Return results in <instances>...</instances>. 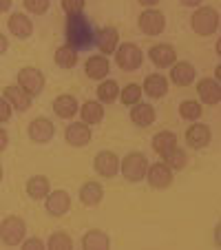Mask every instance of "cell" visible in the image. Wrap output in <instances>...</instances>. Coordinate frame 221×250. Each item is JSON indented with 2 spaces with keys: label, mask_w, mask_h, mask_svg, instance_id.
<instances>
[{
  "label": "cell",
  "mask_w": 221,
  "mask_h": 250,
  "mask_svg": "<svg viewBox=\"0 0 221 250\" xmlns=\"http://www.w3.org/2000/svg\"><path fill=\"white\" fill-rule=\"evenodd\" d=\"M11 104L7 102L5 98H2V95H0V122H9L11 120Z\"/></svg>",
  "instance_id": "obj_38"
},
{
  "label": "cell",
  "mask_w": 221,
  "mask_h": 250,
  "mask_svg": "<svg viewBox=\"0 0 221 250\" xmlns=\"http://www.w3.org/2000/svg\"><path fill=\"white\" fill-rule=\"evenodd\" d=\"M113 53H115V64L122 71H126V73L137 71L141 66V62H144V51L135 42H122Z\"/></svg>",
  "instance_id": "obj_4"
},
{
  "label": "cell",
  "mask_w": 221,
  "mask_h": 250,
  "mask_svg": "<svg viewBox=\"0 0 221 250\" xmlns=\"http://www.w3.org/2000/svg\"><path fill=\"white\" fill-rule=\"evenodd\" d=\"M146 168H148V160H146L144 153L133 151L120 162V170H122V177L131 184H140L146 177Z\"/></svg>",
  "instance_id": "obj_3"
},
{
  "label": "cell",
  "mask_w": 221,
  "mask_h": 250,
  "mask_svg": "<svg viewBox=\"0 0 221 250\" xmlns=\"http://www.w3.org/2000/svg\"><path fill=\"white\" fill-rule=\"evenodd\" d=\"M141 91H144L148 98H164L168 93V80H166L161 73H151V76L144 78V84H141Z\"/></svg>",
  "instance_id": "obj_23"
},
{
  "label": "cell",
  "mask_w": 221,
  "mask_h": 250,
  "mask_svg": "<svg viewBox=\"0 0 221 250\" xmlns=\"http://www.w3.org/2000/svg\"><path fill=\"white\" fill-rule=\"evenodd\" d=\"M120 44V33L115 27H102L100 31H95V47L100 49L102 56L113 53Z\"/></svg>",
  "instance_id": "obj_17"
},
{
  "label": "cell",
  "mask_w": 221,
  "mask_h": 250,
  "mask_svg": "<svg viewBox=\"0 0 221 250\" xmlns=\"http://www.w3.org/2000/svg\"><path fill=\"white\" fill-rule=\"evenodd\" d=\"M91 126L89 124H84L80 120V122H71V124H66V128H64V142L69 144V146H76V148H80V146H86L91 142Z\"/></svg>",
  "instance_id": "obj_12"
},
{
  "label": "cell",
  "mask_w": 221,
  "mask_h": 250,
  "mask_svg": "<svg viewBox=\"0 0 221 250\" xmlns=\"http://www.w3.org/2000/svg\"><path fill=\"white\" fill-rule=\"evenodd\" d=\"M47 248L49 250H71V248H73V239H71L66 232L56 230L51 237H49Z\"/></svg>",
  "instance_id": "obj_34"
},
{
  "label": "cell",
  "mask_w": 221,
  "mask_h": 250,
  "mask_svg": "<svg viewBox=\"0 0 221 250\" xmlns=\"http://www.w3.org/2000/svg\"><path fill=\"white\" fill-rule=\"evenodd\" d=\"M177 146V135L173 131H160L155 137H153V151L160 157L168 155L173 148Z\"/></svg>",
  "instance_id": "obj_28"
},
{
  "label": "cell",
  "mask_w": 221,
  "mask_h": 250,
  "mask_svg": "<svg viewBox=\"0 0 221 250\" xmlns=\"http://www.w3.org/2000/svg\"><path fill=\"white\" fill-rule=\"evenodd\" d=\"M197 95L199 102L206 104V106H217L221 102V84L215 78H203L197 84Z\"/></svg>",
  "instance_id": "obj_15"
},
{
  "label": "cell",
  "mask_w": 221,
  "mask_h": 250,
  "mask_svg": "<svg viewBox=\"0 0 221 250\" xmlns=\"http://www.w3.org/2000/svg\"><path fill=\"white\" fill-rule=\"evenodd\" d=\"M27 135L31 142H36V144H47V142L53 140V135H56V124L51 122L49 118H36L29 122V128H27Z\"/></svg>",
  "instance_id": "obj_9"
},
{
  "label": "cell",
  "mask_w": 221,
  "mask_h": 250,
  "mask_svg": "<svg viewBox=\"0 0 221 250\" xmlns=\"http://www.w3.org/2000/svg\"><path fill=\"white\" fill-rule=\"evenodd\" d=\"M7 146H9V133H7L5 128L0 126V153L5 151Z\"/></svg>",
  "instance_id": "obj_39"
},
{
  "label": "cell",
  "mask_w": 221,
  "mask_h": 250,
  "mask_svg": "<svg viewBox=\"0 0 221 250\" xmlns=\"http://www.w3.org/2000/svg\"><path fill=\"white\" fill-rule=\"evenodd\" d=\"M95 93H98V100L102 104H108V102H115V100L120 98V84L115 80H100L98 89H95Z\"/></svg>",
  "instance_id": "obj_29"
},
{
  "label": "cell",
  "mask_w": 221,
  "mask_h": 250,
  "mask_svg": "<svg viewBox=\"0 0 221 250\" xmlns=\"http://www.w3.org/2000/svg\"><path fill=\"white\" fill-rule=\"evenodd\" d=\"M108 71H111V62H108L106 56H102V53H95V56H91L89 60L84 62V73L91 78V80H104V78L108 76Z\"/></svg>",
  "instance_id": "obj_20"
},
{
  "label": "cell",
  "mask_w": 221,
  "mask_h": 250,
  "mask_svg": "<svg viewBox=\"0 0 221 250\" xmlns=\"http://www.w3.org/2000/svg\"><path fill=\"white\" fill-rule=\"evenodd\" d=\"M219 76H221V66H217L215 69V80H219Z\"/></svg>",
  "instance_id": "obj_44"
},
{
  "label": "cell",
  "mask_w": 221,
  "mask_h": 250,
  "mask_svg": "<svg viewBox=\"0 0 221 250\" xmlns=\"http://www.w3.org/2000/svg\"><path fill=\"white\" fill-rule=\"evenodd\" d=\"M137 24H140V31L146 33V36H160L166 29V16L155 7H148L140 14Z\"/></svg>",
  "instance_id": "obj_7"
},
{
  "label": "cell",
  "mask_w": 221,
  "mask_h": 250,
  "mask_svg": "<svg viewBox=\"0 0 221 250\" xmlns=\"http://www.w3.org/2000/svg\"><path fill=\"white\" fill-rule=\"evenodd\" d=\"M44 82H47L44 80V73L40 69H36V66H24V69L18 71V86L22 91H27L31 98L42 93Z\"/></svg>",
  "instance_id": "obj_6"
},
{
  "label": "cell",
  "mask_w": 221,
  "mask_h": 250,
  "mask_svg": "<svg viewBox=\"0 0 221 250\" xmlns=\"http://www.w3.org/2000/svg\"><path fill=\"white\" fill-rule=\"evenodd\" d=\"M49 190H51V184H49V177H44V175H36V177L27 180V195L36 202L47 197Z\"/></svg>",
  "instance_id": "obj_25"
},
{
  "label": "cell",
  "mask_w": 221,
  "mask_h": 250,
  "mask_svg": "<svg viewBox=\"0 0 221 250\" xmlns=\"http://www.w3.org/2000/svg\"><path fill=\"white\" fill-rule=\"evenodd\" d=\"M210 140H212V131H210L208 124L195 122L186 128V144H188L190 148H195V151L206 148L208 144H210Z\"/></svg>",
  "instance_id": "obj_14"
},
{
  "label": "cell",
  "mask_w": 221,
  "mask_h": 250,
  "mask_svg": "<svg viewBox=\"0 0 221 250\" xmlns=\"http://www.w3.org/2000/svg\"><path fill=\"white\" fill-rule=\"evenodd\" d=\"M80 111V104H78L76 95H71V93H62L58 95L56 100H53V113L58 115V118L62 120H71L73 115Z\"/></svg>",
  "instance_id": "obj_21"
},
{
  "label": "cell",
  "mask_w": 221,
  "mask_h": 250,
  "mask_svg": "<svg viewBox=\"0 0 221 250\" xmlns=\"http://www.w3.org/2000/svg\"><path fill=\"white\" fill-rule=\"evenodd\" d=\"M148 58H151V62L157 69H170V66L177 62V51H175L173 44L160 42L148 49Z\"/></svg>",
  "instance_id": "obj_13"
},
{
  "label": "cell",
  "mask_w": 221,
  "mask_h": 250,
  "mask_svg": "<svg viewBox=\"0 0 221 250\" xmlns=\"http://www.w3.org/2000/svg\"><path fill=\"white\" fill-rule=\"evenodd\" d=\"M44 208L49 217H62L71 208V195L66 190H49V195L44 197Z\"/></svg>",
  "instance_id": "obj_11"
},
{
  "label": "cell",
  "mask_w": 221,
  "mask_h": 250,
  "mask_svg": "<svg viewBox=\"0 0 221 250\" xmlns=\"http://www.w3.org/2000/svg\"><path fill=\"white\" fill-rule=\"evenodd\" d=\"M161 160H164V164L168 166L170 170H181V168H186V164H188V155H186V151L179 146H175L173 151H170L168 155H164Z\"/></svg>",
  "instance_id": "obj_32"
},
{
  "label": "cell",
  "mask_w": 221,
  "mask_h": 250,
  "mask_svg": "<svg viewBox=\"0 0 221 250\" xmlns=\"http://www.w3.org/2000/svg\"><path fill=\"white\" fill-rule=\"evenodd\" d=\"M7 49H9V40H7V36H2V33H0V56H2V53H7Z\"/></svg>",
  "instance_id": "obj_40"
},
{
  "label": "cell",
  "mask_w": 221,
  "mask_h": 250,
  "mask_svg": "<svg viewBox=\"0 0 221 250\" xmlns=\"http://www.w3.org/2000/svg\"><path fill=\"white\" fill-rule=\"evenodd\" d=\"M2 175L5 173H2V166H0V184H2Z\"/></svg>",
  "instance_id": "obj_45"
},
{
  "label": "cell",
  "mask_w": 221,
  "mask_h": 250,
  "mask_svg": "<svg viewBox=\"0 0 221 250\" xmlns=\"http://www.w3.org/2000/svg\"><path fill=\"white\" fill-rule=\"evenodd\" d=\"M93 168L100 177L104 180H111L120 173V157L113 151H100L93 160Z\"/></svg>",
  "instance_id": "obj_10"
},
{
  "label": "cell",
  "mask_w": 221,
  "mask_h": 250,
  "mask_svg": "<svg viewBox=\"0 0 221 250\" xmlns=\"http://www.w3.org/2000/svg\"><path fill=\"white\" fill-rule=\"evenodd\" d=\"M104 197V188L100 182H84L80 188V202L84 206H98Z\"/></svg>",
  "instance_id": "obj_27"
},
{
  "label": "cell",
  "mask_w": 221,
  "mask_h": 250,
  "mask_svg": "<svg viewBox=\"0 0 221 250\" xmlns=\"http://www.w3.org/2000/svg\"><path fill=\"white\" fill-rule=\"evenodd\" d=\"M201 113H203V106L197 100H183V102L179 104V115H181V120H186V122H197V120L201 118Z\"/></svg>",
  "instance_id": "obj_31"
},
{
  "label": "cell",
  "mask_w": 221,
  "mask_h": 250,
  "mask_svg": "<svg viewBox=\"0 0 221 250\" xmlns=\"http://www.w3.org/2000/svg\"><path fill=\"white\" fill-rule=\"evenodd\" d=\"M24 237H27V224L22 217L9 215L0 222V239L5 246H20Z\"/></svg>",
  "instance_id": "obj_5"
},
{
  "label": "cell",
  "mask_w": 221,
  "mask_h": 250,
  "mask_svg": "<svg viewBox=\"0 0 221 250\" xmlns=\"http://www.w3.org/2000/svg\"><path fill=\"white\" fill-rule=\"evenodd\" d=\"M47 244H44L40 237H31V239H22V250H44Z\"/></svg>",
  "instance_id": "obj_37"
},
{
  "label": "cell",
  "mask_w": 221,
  "mask_h": 250,
  "mask_svg": "<svg viewBox=\"0 0 221 250\" xmlns=\"http://www.w3.org/2000/svg\"><path fill=\"white\" fill-rule=\"evenodd\" d=\"M78 113H80L82 122L93 126V124H100L104 120V106L100 100H89V102H84V106H80Z\"/></svg>",
  "instance_id": "obj_24"
},
{
  "label": "cell",
  "mask_w": 221,
  "mask_h": 250,
  "mask_svg": "<svg viewBox=\"0 0 221 250\" xmlns=\"http://www.w3.org/2000/svg\"><path fill=\"white\" fill-rule=\"evenodd\" d=\"M190 29L203 38L215 36L219 29V11L215 7H197V11L190 18Z\"/></svg>",
  "instance_id": "obj_2"
},
{
  "label": "cell",
  "mask_w": 221,
  "mask_h": 250,
  "mask_svg": "<svg viewBox=\"0 0 221 250\" xmlns=\"http://www.w3.org/2000/svg\"><path fill=\"white\" fill-rule=\"evenodd\" d=\"M137 2H140V5H144L146 9H148V7H155L160 0H137Z\"/></svg>",
  "instance_id": "obj_43"
},
{
  "label": "cell",
  "mask_w": 221,
  "mask_h": 250,
  "mask_svg": "<svg viewBox=\"0 0 221 250\" xmlns=\"http://www.w3.org/2000/svg\"><path fill=\"white\" fill-rule=\"evenodd\" d=\"M60 7L66 16H78V14H84L86 0H60Z\"/></svg>",
  "instance_id": "obj_36"
},
{
  "label": "cell",
  "mask_w": 221,
  "mask_h": 250,
  "mask_svg": "<svg viewBox=\"0 0 221 250\" xmlns=\"http://www.w3.org/2000/svg\"><path fill=\"white\" fill-rule=\"evenodd\" d=\"M2 98L7 100V102L11 104V109L18 111V113H24V111L31 106V95L27 93V91H22L18 84H11V86H5V91H2Z\"/></svg>",
  "instance_id": "obj_19"
},
{
  "label": "cell",
  "mask_w": 221,
  "mask_h": 250,
  "mask_svg": "<svg viewBox=\"0 0 221 250\" xmlns=\"http://www.w3.org/2000/svg\"><path fill=\"white\" fill-rule=\"evenodd\" d=\"M157 113H155V106L148 102H137L131 106V122L135 124V126L140 128H146V126H151L153 122H155Z\"/></svg>",
  "instance_id": "obj_18"
},
{
  "label": "cell",
  "mask_w": 221,
  "mask_h": 250,
  "mask_svg": "<svg viewBox=\"0 0 221 250\" xmlns=\"http://www.w3.org/2000/svg\"><path fill=\"white\" fill-rule=\"evenodd\" d=\"M66 44L73 47L76 51H82V49L86 51V49L93 47L95 31H93V24L89 22V18H84L82 14L66 18Z\"/></svg>",
  "instance_id": "obj_1"
},
{
  "label": "cell",
  "mask_w": 221,
  "mask_h": 250,
  "mask_svg": "<svg viewBox=\"0 0 221 250\" xmlns=\"http://www.w3.org/2000/svg\"><path fill=\"white\" fill-rule=\"evenodd\" d=\"M53 58H56V64L60 66V69H73V66L78 64V51L73 47H69V44L58 47Z\"/></svg>",
  "instance_id": "obj_30"
},
{
  "label": "cell",
  "mask_w": 221,
  "mask_h": 250,
  "mask_svg": "<svg viewBox=\"0 0 221 250\" xmlns=\"http://www.w3.org/2000/svg\"><path fill=\"white\" fill-rule=\"evenodd\" d=\"M183 7H201L203 0H179Z\"/></svg>",
  "instance_id": "obj_42"
},
{
  "label": "cell",
  "mask_w": 221,
  "mask_h": 250,
  "mask_svg": "<svg viewBox=\"0 0 221 250\" xmlns=\"http://www.w3.org/2000/svg\"><path fill=\"white\" fill-rule=\"evenodd\" d=\"M14 5V0H0V14H7Z\"/></svg>",
  "instance_id": "obj_41"
},
{
  "label": "cell",
  "mask_w": 221,
  "mask_h": 250,
  "mask_svg": "<svg viewBox=\"0 0 221 250\" xmlns=\"http://www.w3.org/2000/svg\"><path fill=\"white\" fill-rule=\"evenodd\" d=\"M24 9L29 11V14L33 16H42L49 11V7H51V0H22Z\"/></svg>",
  "instance_id": "obj_35"
},
{
  "label": "cell",
  "mask_w": 221,
  "mask_h": 250,
  "mask_svg": "<svg viewBox=\"0 0 221 250\" xmlns=\"http://www.w3.org/2000/svg\"><path fill=\"white\" fill-rule=\"evenodd\" d=\"M82 248L84 250H106V248H111V237H108L106 232L93 228V230H89L82 237Z\"/></svg>",
  "instance_id": "obj_26"
},
{
  "label": "cell",
  "mask_w": 221,
  "mask_h": 250,
  "mask_svg": "<svg viewBox=\"0 0 221 250\" xmlns=\"http://www.w3.org/2000/svg\"><path fill=\"white\" fill-rule=\"evenodd\" d=\"M141 86L135 84V82H131V84H126L122 91H120V100H122V104H126V106H133V104H137L141 100Z\"/></svg>",
  "instance_id": "obj_33"
},
{
  "label": "cell",
  "mask_w": 221,
  "mask_h": 250,
  "mask_svg": "<svg viewBox=\"0 0 221 250\" xmlns=\"http://www.w3.org/2000/svg\"><path fill=\"white\" fill-rule=\"evenodd\" d=\"M144 180L148 182L151 188L164 190V188H168V186L173 184V170H170L164 162H155V164H148Z\"/></svg>",
  "instance_id": "obj_8"
},
{
  "label": "cell",
  "mask_w": 221,
  "mask_h": 250,
  "mask_svg": "<svg viewBox=\"0 0 221 250\" xmlns=\"http://www.w3.org/2000/svg\"><path fill=\"white\" fill-rule=\"evenodd\" d=\"M7 29H9L18 40H27V38L33 36V22L27 14H22V11H14V14L9 16V20H7Z\"/></svg>",
  "instance_id": "obj_16"
},
{
  "label": "cell",
  "mask_w": 221,
  "mask_h": 250,
  "mask_svg": "<svg viewBox=\"0 0 221 250\" xmlns=\"http://www.w3.org/2000/svg\"><path fill=\"white\" fill-rule=\"evenodd\" d=\"M170 82L177 86H190L195 82V76H197V71L190 62H175L170 66Z\"/></svg>",
  "instance_id": "obj_22"
}]
</instances>
